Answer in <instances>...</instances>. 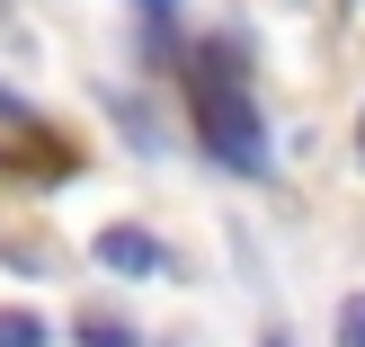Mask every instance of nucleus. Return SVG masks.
Wrapping results in <instances>:
<instances>
[{
  "label": "nucleus",
  "mask_w": 365,
  "mask_h": 347,
  "mask_svg": "<svg viewBox=\"0 0 365 347\" xmlns=\"http://www.w3.org/2000/svg\"><path fill=\"white\" fill-rule=\"evenodd\" d=\"M187 107H196V143H205L232 178H267V116L241 89V45H232V36H214V45L196 53Z\"/></svg>",
  "instance_id": "1"
},
{
  "label": "nucleus",
  "mask_w": 365,
  "mask_h": 347,
  "mask_svg": "<svg viewBox=\"0 0 365 347\" xmlns=\"http://www.w3.org/2000/svg\"><path fill=\"white\" fill-rule=\"evenodd\" d=\"M89 259H98L107 276H152V267H160V241L143 223H107L98 241H89Z\"/></svg>",
  "instance_id": "2"
},
{
  "label": "nucleus",
  "mask_w": 365,
  "mask_h": 347,
  "mask_svg": "<svg viewBox=\"0 0 365 347\" xmlns=\"http://www.w3.org/2000/svg\"><path fill=\"white\" fill-rule=\"evenodd\" d=\"M81 347H143V338L125 330V321H107V312H89V321H81Z\"/></svg>",
  "instance_id": "3"
},
{
  "label": "nucleus",
  "mask_w": 365,
  "mask_h": 347,
  "mask_svg": "<svg viewBox=\"0 0 365 347\" xmlns=\"http://www.w3.org/2000/svg\"><path fill=\"white\" fill-rule=\"evenodd\" d=\"M0 347H45V321L36 312H0Z\"/></svg>",
  "instance_id": "4"
},
{
  "label": "nucleus",
  "mask_w": 365,
  "mask_h": 347,
  "mask_svg": "<svg viewBox=\"0 0 365 347\" xmlns=\"http://www.w3.org/2000/svg\"><path fill=\"white\" fill-rule=\"evenodd\" d=\"M339 347H365V294L339 303Z\"/></svg>",
  "instance_id": "5"
},
{
  "label": "nucleus",
  "mask_w": 365,
  "mask_h": 347,
  "mask_svg": "<svg viewBox=\"0 0 365 347\" xmlns=\"http://www.w3.org/2000/svg\"><path fill=\"white\" fill-rule=\"evenodd\" d=\"M143 9H152V27H170V18H178V0H143Z\"/></svg>",
  "instance_id": "6"
},
{
  "label": "nucleus",
  "mask_w": 365,
  "mask_h": 347,
  "mask_svg": "<svg viewBox=\"0 0 365 347\" xmlns=\"http://www.w3.org/2000/svg\"><path fill=\"white\" fill-rule=\"evenodd\" d=\"M356 170H365V116H356Z\"/></svg>",
  "instance_id": "7"
},
{
  "label": "nucleus",
  "mask_w": 365,
  "mask_h": 347,
  "mask_svg": "<svg viewBox=\"0 0 365 347\" xmlns=\"http://www.w3.org/2000/svg\"><path fill=\"white\" fill-rule=\"evenodd\" d=\"M267 347H294V338H267Z\"/></svg>",
  "instance_id": "8"
}]
</instances>
